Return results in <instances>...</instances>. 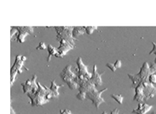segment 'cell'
<instances>
[{"mask_svg": "<svg viewBox=\"0 0 156 114\" xmlns=\"http://www.w3.org/2000/svg\"><path fill=\"white\" fill-rule=\"evenodd\" d=\"M153 108V105H148L146 102H140L138 103V106L136 109H134L132 111V113L134 114H146L151 110Z\"/></svg>", "mask_w": 156, "mask_h": 114, "instance_id": "obj_10", "label": "cell"}, {"mask_svg": "<svg viewBox=\"0 0 156 114\" xmlns=\"http://www.w3.org/2000/svg\"><path fill=\"white\" fill-rule=\"evenodd\" d=\"M60 113L59 114H72L71 111L68 109H60Z\"/></svg>", "mask_w": 156, "mask_h": 114, "instance_id": "obj_27", "label": "cell"}, {"mask_svg": "<svg viewBox=\"0 0 156 114\" xmlns=\"http://www.w3.org/2000/svg\"><path fill=\"white\" fill-rule=\"evenodd\" d=\"M104 74V72L102 73H99L97 70V65H94L93 66V72H92V76L90 79V82L95 86V88L100 87L103 84V80H102V76Z\"/></svg>", "mask_w": 156, "mask_h": 114, "instance_id": "obj_9", "label": "cell"}, {"mask_svg": "<svg viewBox=\"0 0 156 114\" xmlns=\"http://www.w3.org/2000/svg\"><path fill=\"white\" fill-rule=\"evenodd\" d=\"M60 77L62 80L65 82L66 84L70 83L72 81H74L76 77V74L71 70V65H67L64 68L62 72L60 73Z\"/></svg>", "mask_w": 156, "mask_h": 114, "instance_id": "obj_8", "label": "cell"}, {"mask_svg": "<svg viewBox=\"0 0 156 114\" xmlns=\"http://www.w3.org/2000/svg\"><path fill=\"white\" fill-rule=\"evenodd\" d=\"M152 45H153V49L151 50V52L149 53V55H151V54H155L156 56V43H155L152 42ZM154 64H156V57L154 59Z\"/></svg>", "mask_w": 156, "mask_h": 114, "instance_id": "obj_24", "label": "cell"}, {"mask_svg": "<svg viewBox=\"0 0 156 114\" xmlns=\"http://www.w3.org/2000/svg\"><path fill=\"white\" fill-rule=\"evenodd\" d=\"M148 81L150 82L151 84H156V73L155 74H152L149 76Z\"/></svg>", "mask_w": 156, "mask_h": 114, "instance_id": "obj_22", "label": "cell"}, {"mask_svg": "<svg viewBox=\"0 0 156 114\" xmlns=\"http://www.w3.org/2000/svg\"><path fill=\"white\" fill-rule=\"evenodd\" d=\"M86 33L84 26L83 27H73V36L74 39H77L79 36H82Z\"/></svg>", "mask_w": 156, "mask_h": 114, "instance_id": "obj_17", "label": "cell"}, {"mask_svg": "<svg viewBox=\"0 0 156 114\" xmlns=\"http://www.w3.org/2000/svg\"><path fill=\"white\" fill-rule=\"evenodd\" d=\"M84 29H85L86 33L88 35H91L93 33V32L95 30H97V26H88L85 27L84 26Z\"/></svg>", "mask_w": 156, "mask_h": 114, "instance_id": "obj_20", "label": "cell"}, {"mask_svg": "<svg viewBox=\"0 0 156 114\" xmlns=\"http://www.w3.org/2000/svg\"><path fill=\"white\" fill-rule=\"evenodd\" d=\"M26 60L25 56L17 55L15 57V61L13 63V66L10 70V75H11V86H13V83L15 82L16 77L17 74L22 73V67L24 66V62Z\"/></svg>", "mask_w": 156, "mask_h": 114, "instance_id": "obj_4", "label": "cell"}, {"mask_svg": "<svg viewBox=\"0 0 156 114\" xmlns=\"http://www.w3.org/2000/svg\"><path fill=\"white\" fill-rule=\"evenodd\" d=\"M102 114H107V112H103Z\"/></svg>", "mask_w": 156, "mask_h": 114, "instance_id": "obj_29", "label": "cell"}, {"mask_svg": "<svg viewBox=\"0 0 156 114\" xmlns=\"http://www.w3.org/2000/svg\"><path fill=\"white\" fill-rule=\"evenodd\" d=\"M149 73L150 75L156 73V64H154V62L149 64Z\"/></svg>", "mask_w": 156, "mask_h": 114, "instance_id": "obj_21", "label": "cell"}, {"mask_svg": "<svg viewBox=\"0 0 156 114\" xmlns=\"http://www.w3.org/2000/svg\"><path fill=\"white\" fill-rule=\"evenodd\" d=\"M108 89L106 88L104 89L101 90V91H98L96 88H95V89L88 91V93L86 94V98L91 100L92 102V105L95 107L96 109H98L99 105L105 102V100L102 97V95H103V92H105Z\"/></svg>", "mask_w": 156, "mask_h": 114, "instance_id": "obj_3", "label": "cell"}, {"mask_svg": "<svg viewBox=\"0 0 156 114\" xmlns=\"http://www.w3.org/2000/svg\"><path fill=\"white\" fill-rule=\"evenodd\" d=\"M10 114H16L15 110L13 109V108L12 105H11V107H10Z\"/></svg>", "mask_w": 156, "mask_h": 114, "instance_id": "obj_28", "label": "cell"}, {"mask_svg": "<svg viewBox=\"0 0 156 114\" xmlns=\"http://www.w3.org/2000/svg\"><path fill=\"white\" fill-rule=\"evenodd\" d=\"M63 85L62 84V85H57L55 83V80H52L51 82V87H50V90L53 92L54 94V98H58L59 96V91H58V89L60 88H62Z\"/></svg>", "mask_w": 156, "mask_h": 114, "instance_id": "obj_16", "label": "cell"}, {"mask_svg": "<svg viewBox=\"0 0 156 114\" xmlns=\"http://www.w3.org/2000/svg\"><path fill=\"white\" fill-rule=\"evenodd\" d=\"M133 101L137 102L138 103L144 102V86L140 84L135 88V96L133 98Z\"/></svg>", "mask_w": 156, "mask_h": 114, "instance_id": "obj_12", "label": "cell"}, {"mask_svg": "<svg viewBox=\"0 0 156 114\" xmlns=\"http://www.w3.org/2000/svg\"><path fill=\"white\" fill-rule=\"evenodd\" d=\"M48 58H47V61L48 62H49L50 61H51V57H53V56H55L58 54V48L55 47H53L52 45H51V44H49V45L48 46Z\"/></svg>", "mask_w": 156, "mask_h": 114, "instance_id": "obj_18", "label": "cell"}, {"mask_svg": "<svg viewBox=\"0 0 156 114\" xmlns=\"http://www.w3.org/2000/svg\"><path fill=\"white\" fill-rule=\"evenodd\" d=\"M39 89L35 94H29L27 96L29 98L30 102L29 103L32 106H41L46 103L49 102L50 100L47 98V95L50 92V88H47L46 86L41 85L40 83L37 82Z\"/></svg>", "mask_w": 156, "mask_h": 114, "instance_id": "obj_1", "label": "cell"}, {"mask_svg": "<svg viewBox=\"0 0 156 114\" xmlns=\"http://www.w3.org/2000/svg\"><path fill=\"white\" fill-rule=\"evenodd\" d=\"M114 66H115V68L118 69V68H120L121 67H122V61L121 60H117L116 61H115V63H114Z\"/></svg>", "mask_w": 156, "mask_h": 114, "instance_id": "obj_26", "label": "cell"}, {"mask_svg": "<svg viewBox=\"0 0 156 114\" xmlns=\"http://www.w3.org/2000/svg\"><path fill=\"white\" fill-rule=\"evenodd\" d=\"M151 114H155V112H153L152 113H151Z\"/></svg>", "mask_w": 156, "mask_h": 114, "instance_id": "obj_30", "label": "cell"}, {"mask_svg": "<svg viewBox=\"0 0 156 114\" xmlns=\"http://www.w3.org/2000/svg\"><path fill=\"white\" fill-rule=\"evenodd\" d=\"M111 97L112 98H114L118 104L122 105V102H123L124 97L122 95H114V94H112V95H111Z\"/></svg>", "mask_w": 156, "mask_h": 114, "instance_id": "obj_19", "label": "cell"}, {"mask_svg": "<svg viewBox=\"0 0 156 114\" xmlns=\"http://www.w3.org/2000/svg\"><path fill=\"white\" fill-rule=\"evenodd\" d=\"M144 86V102L156 96V87L154 84H151L148 80L142 83Z\"/></svg>", "mask_w": 156, "mask_h": 114, "instance_id": "obj_5", "label": "cell"}, {"mask_svg": "<svg viewBox=\"0 0 156 114\" xmlns=\"http://www.w3.org/2000/svg\"><path fill=\"white\" fill-rule=\"evenodd\" d=\"M36 79H37L36 75H33V78L31 79V80H27L25 83H22V84H21V86H22L23 88V92H24L25 95L29 94V92L32 91L33 87V84L36 81Z\"/></svg>", "mask_w": 156, "mask_h": 114, "instance_id": "obj_13", "label": "cell"}, {"mask_svg": "<svg viewBox=\"0 0 156 114\" xmlns=\"http://www.w3.org/2000/svg\"><path fill=\"white\" fill-rule=\"evenodd\" d=\"M48 48V46H46L45 43L44 42H40L39 43V46L36 48V50H46Z\"/></svg>", "mask_w": 156, "mask_h": 114, "instance_id": "obj_23", "label": "cell"}, {"mask_svg": "<svg viewBox=\"0 0 156 114\" xmlns=\"http://www.w3.org/2000/svg\"><path fill=\"white\" fill-rule=\"evenodd\" d=\"M128 76H129V78L132 81V88H134V89H135L137 86L140 85V84H141V80L140 78V76L138 73H137V74H130V73H129V74H128Z\"/></svg>", "mask_w": 156, "mask_h": 114, "instance_id": "obj_15", "label": "cell"}, {"mask_svg": "<svg viewBox=\"0 0 156 114\" xmlns=\"http://www.w3.org/2000/svg\"><path fill=\"white\" fill-rule=\"evenodd\" d=\"M76 65H77V68H76L77 73H76V75H81V76H84V78L89 80L92 76V73L88 72V65H84L80 57L76 59Z\"/></svg>", "mask_w": 156, "mask_h": 114, "instance_id": "obj_6", "label": "cell"}, {"mask_svg": "<svg viewBox=\"0 0 156 114\" xmlns=\"http://www.w3.org/2000/svg\"><path fill=\"white\" fill-rule=\"evenodd\" d=\"M106 65H107V68H110V69H111L112 72H116L117 68H115V66H114V64H111V63H107Z\"/></svg>", "mask_w": 156, "mask_h": 114, "instance_id": "obj_25", "label": "cell"}, {"mask_svg": "<svg viewBox=\"0 0 156 114\" xmlns=\"http://www.w3.org/2000/svg\"><path fill=\"white\" fill-rule=\"evenodd\" d=\"M16 29H17V33L16 34L17 36V41L20 43H22L25 42V37L28 36L29 35V33H26L25 31L21 29V27H16Z\"/></svg>", "mask_w": 156, "mask_h": 114, "instance_id": "obj_14", "label": "cell"}, {"mask_svg": "<svg viewBox=\"0 0 156 114\" xmlns=\"http://www.w3.org/2000/svg\"><path fill=\"white\" fill-rule=\"evenodd\" d=\"M138 74H139L140 78L141 80V84H142L143 82L146 81V80H148V77L149 76H150V73H149V64L147 62V61H145V62L144 63Z\"/></svg>", "mask_w": 156, "mask_h": 114, "instance_id": "obj_11", "label": "cell"}, {"mask_svg": "<svg viewBox=\"0 0 156 114\" xmlns=\"http://www.w3.org/2000/svg\"><path fill=\"white\" fill-rule=\"evenodd\" d=\"M155 114H156V111H155Z\"/></svg>", "mask_w": 156, "mask_h": 114, "instance_id": "obj_31", "label": "cell"}, {"mask_svg": "<svg viewBox=\"0 0 156 114\" xmlns=\"http://www.w3.org/2000/svg\"><path fill=\"white\" fill-rule=\"evenodd\" d=\"M59 43L60 45L58 47V54L56 55V57H65L69 50L74 48V45H73L72 43L66 40H61Z\"/></svg>", "mask_w": 156, "mask_h": 114, "instance_id": "obj_7", "label": "cell"}, {"mask_svg": "<svg viewBox=\"0 0 156 114\" xmlns=\"http://www.w3.org/2000/svg\"><path fill=\"white\" fill-rule=\"evenodd\" d=\"M55 29L57 35H56V40L58 41L61 40H66L68 41L73 45L75 46V40L73 36V27H67V26H62V27H54Z\"/></svg>", "mask_w": 156, "mask_h": 114, "instance_id": "obj_2", "label": "cell"}]
</instances>
